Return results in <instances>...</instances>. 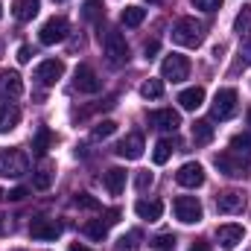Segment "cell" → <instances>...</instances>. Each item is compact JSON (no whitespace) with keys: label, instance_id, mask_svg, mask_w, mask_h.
Here are the masks:
<instances>
[{"label":"cell","instance_id":"6da1fadb","mask_svg":"<svg viewBox=\"0 0 251 251\" xmlns=\"http://www.w3.org/2000/svg\"><path fill=\"white\" fill-rule=\"evenodd\" d=\"M213 164H216V170H219L222 176H228V178H246V176H251V155L234 152V149L219 152V155L213 158Z\"/></svg>","mask_w":251,"mask_h":251},{"label":"cell","instance_id":"7a4b0ae2","mask_svg":"<svg viewBox=\"0 0 251 251\" xmlns=\"http://www.w3.org/2000/svg\"><path fill=\"white\" fill-rule=\"evenodd\" d=\"M173 41H176L178 47L196 50V47L204 41V24L196 21V18H178L176 26H173Z\"/></svg>","mask_w":251,"mask_h":251},{"label":"cell","instance_id":"3957f363","mask_svg":"<svg viewBox=\"0 0 251 251\" xmlns=\"http://www.w3.org/2000/svg\"><path fill=\"white\" fill-rule=\"evenodd\" d=\"M102 38V47H105V59L111 67H123L128 62V44H126L123 32H117V29H108L105 35H100Z\"/></svg>","mask_w":251,"mask_h":251},{"label":"cell","instance_id":"277c9868","mask_svg":"<svg viewBox=\"0 0 251 251\" xmlns=\"http://www.w3.org/2000/svg\"><path fill=\"white\" fill-rule=\"evenodd\" d=\"M29 170V161L21 149H0V176L3 178H21Z\"/></svg>","mask_w":251,"mask_h":251},{"label":"cell","instance_id":"5b68a950","mask_svg":"<svg viewBox=\"0 0 251 251\" xmlns=\"http://www.w3.org/2000/svg\"><path fill=\"white\" fill-rule=\"evenodd\" d=\"M237 91L234 88H219L216 91V97H213V102H210V114H213V120H231L234 114H237Z\"/></svg>","mask_w":251,"mask_h":251},{"label":"cell","instance_id":"8992f818","mask_svg":"<svg viewBox=\"0 0 251 251\" xmlns=\"http://www.w3.org/2000/svg\"><path fill=\"white\" fill-rule=\"evenodd\" d=\"M190 76V59L181 53H170L164 62H161V79L167 82H184Z\"/></svg>","mask_w":251,"mask_h":251},{"label":"cell","instance_id":"52a82bcc","mask_svg":"<svg viewBox=\"0 0 251 251\" xmlns=\"http://www.w3.org/2000/svg\"><path fill=\"white\" fill-rule=\"evenodd\" d=\"M173 210H176V219L184 222V225H196L201 222V201L196 196H178L173 201Z\"/></svg>","mask_w":251,"mask_h":251},{"label":"cell","instance_id":"ba28073f","mask_svg":"<svg viewBox=\"0 0 251 251\" xmlns=\"http://www.w3.org/2000/svg\"><path fill=\"white\" fill-rule=\"evenodd\" d=\"M62 76H64V62H62V59H47V62L38 64V67H35V73H32V79H35L41 88L56 85Z\"/></svg>","mask_w":251,"mask_h":251},{"label":"cell","instance_id":"9c48e42d","mask_svg":"<svg viewBox=\"0 0 251 251\" xmlns=\"http://www.w3.org/2000/svg\"><path fill=\"white\" fill-rule=\"evenodd\" d=\"M67 29H70V26H67V21H64L62 15H59V18H50V21H44V26L38 29V41L47 44V47H50V44H59V41L67 38Z\"/></svg>","mask_w":251,"mask_h":251},{"label":"cell","instance_id":"30bf717a","mask_svg":"<svg viewBox=\"0 0 251 251\" xmlns=\"http://www.w3.org/2000/svg\"><path fill=\"white\" fill-rule=\"evenodd\" d=\"M176 181L181 184V187H201L204 184V167L201 164H196V161H187V164H181V170L176 173Z\"/></svg>","mask_w":251,"mask_h":251},{"label":"cell","instance_id":"8fae6325","mask_svg":"<svg viewBox=\"0 0 251 251\" xmlns=\"http://www.w3.org/2000/svg\"><path fill=\"white\" fill-rule=\"evenodd\" d=\"M62 234V225L56 222V219H47V216H38V219H32L29 222V237L32 240H56Z\"/></svg>","mask_w":251,"mask_h":251},{"label":"cell","instance_id":"7c38bea8","mask_svg":"<svg viewBox=\"0 0 251 251\" xmlns=\"http://www.w3.org/2000/svg\"><path fill=\"white\" fill-rule=\"evenodd\" d=\"M216 210L219 213H243L246 210V196L240 190H225L216 196Z\"/></svg>","mask_w":251,"mask_h":251},{"label":"cell","instance_id":"4fadbf2b","mask_svg":"<svg viewBox=\"0 0 251 251\" xmlns=\"http://www.w3.org/2000/svg\"><path fill=\"white\" fill-rule=\"evenodd\" d=\"M243 240H246V228H243V225L228 222V225H219V228H216V243H219L222 249H237Z\"/></svg>","mask_w":251,"mask_h":251},{"label":"cell","instance_id":"5bb4252c","mask_svg":"<svg viewBox=\"0 0 251 251\" xmlns=\"http://www.w3.org/2000/svg\"><path fill=\"white\" fill-rule=\"evenodd\" d=\"M149 126L161 128V131H176L181 126V117L173 108H158V111H149Z\"/></svg>","mask_w":251,"mask_h":251},{"label":"cell","instance_id":"9a60e30c","mask_svg":"<svg viewBox=\"0 0 251 251\" xmlns=\"http://www.w3.org/2000/svg\"><path fill=\"white\" fill-rule=\"evenodd\" d=\"M73 85H76V91H82V94H97L102 82L97 79L94 67H88V64H79V67H76V76H73Z\"/></svg>","mask_w":251,"mask_h":251},{"label":"cell","instance_id":"2e32d148","mask_svg":"<svg viewBox=\"0 0 251 251\" xmlns=\"http://www.w3.org/2000/svg\"><path fill=\"white\" fill-rule=\"evenodd\" d=\"M24 94V79H21V73H15V70H3L0 73V97L6 100H15V97H21Z\"/></svg>","mask_w":251,"mask_h":251},{"label":"cell","instance_id":"e0dca14e","mask_svg":"<svg viewBox=\"0 0 251 251\" xmlns=\"http://www.w3.org/2000/svg\"><path fill=\"white\" fill-rule=\"evenodd\" d=\"M120 158H126V161H137L140 155H143V137L140 134H126L123 140L117 143V149H114Z\"/></svg>","mask_w":251,"mask_h":251},{"label":"cell","instance_id":"ac0fdd59","mask_svg":"<svg viewBox=\"0 0 251 251\" xmlns=\"http://www.w3.org/2000/svg\"><path fill=\"white\" fill-rule=\"evenodd\" d=\"M134 213H137L140 219H146V222H158L161 213H164V204H161L158 199H137V201H134Z\"/></svg>","mask_w":251,"mask_h":251},{"label":"cell","instance_id":"d6986e66","mask_svg":"<svg viewBox=\"0 0 251 251\" xmlns=\"http://www.w3.org/2000/svg\"><path fill=\"white\" fill-rule=\"evenodd\" d=\"M38 9H41V0H12V15H15L21 24L32 21V18L38 15Z\"/></svg>","mask_w":251,"mask_h":251},{"label":"cell","instance_id":"ffe728a7","mask_svg":"<svg viewBox=\"0 0 251 251\" xmlns=\"http://www.w3.org/2000/svg\"><path fill=\"white\" fill-rule=\"evenodd\" d=\"M178 102H181V108H184V111H199V108L204 105V88H201V85H196V88L181 91V94H178Z\"/></svg>","mask_w":251,"mask_h":251},{"label":"cell","instance_id":"44dd1931","mask_svg":"<svg viewBox=\"0 0 251 251\" xmlns=\"http://www.w3.org/2000/svg\"><path fill=\"white\" fill-rule=\"evenodd\" d=\"M102 181H105V187H108V193L111 196H120L126 190V170H120V167H111L105 176H102Z\"/></svg>","mask_w":251,"mask_h":251},{"label":"cell","instance_id":"7402d4cb","mask_svg":"<svg viewBox=\"0 0 251 251\" xmlns=\"http://www.w3.org/2000/svg\"><path fill=\"white\" fill-rule=\"evenodd\" d=\"M53 143H56V134H53L47 126H41V128H38V134H35V140H32V152H35L38 158H44V155H47V149H50Z\"/></svg>","mask_w":251,"mask_h":251},{"label":"cell","instance_id":"603a6c76","mask_svg":"<svg viewBox=\"0 0 251 251\" xmlns=\"http://www.w3.org/2000/svg\"><path fill=\"white\" fill-rule=\"evenodd\" d=\"M213 140V123L210 120H196L193 123V143L196 146H207Z\"/></svg>","mask_w":251,"mask_h":251},{"label":"cell","instance_id":"cb8c5ba5","mask_svg":"<svg viewBox=\"0 0 251 251\" xmlns=\"http://www.w3.org/2000/svg\"><path fill=\"white\" fill-rule=\"evenodd\" d=\"M18 123H21V111L15 105H0V134L12 131Z\"/></svg>","mask_w":251,"mask_h":251},{"label":"cell","instance_id":"d4e9b609","mask_svg":"<svg viewBox=\"0 0 251 251\" xmlns=\"http://www.w3.org/2000/svg\"><path fill=\"white\" fill-rule=\"evenodd\" d=\"M143 18H146V9H143V6H126L123 15H120L123 26H140Z\"/></svg>","mask_w":251,"mask_h":251},{"label":"cell","instance_id":"484cf974","mask_svg":"<svg viewBox=\"0 0 251 251\" xmlns=\"http://www.w3.org/2000/svg\"><path fill=\"white\" fill-rule=\"evenodd\" d=\"M102 15H105L102 0H85V6H82V18H85V21L100 24V21H102Z\"/></svg>","mask_w":251,"mask_h":251},{"label":"cell","instance_id":"4316f807","mask_svg":"<svg viewBox=\"0 0 251 251\" xmlns=\"http://www.w3.org/2000/svg\"><path fill=\"white\" fill-rule=\"evenodd\" d=\"M140 97L143 100H161L164 97V82L161 79H146L140 85Z\"/></svg>","mask_w":251,"mask_h":251},{"label":"cell","instance_id":"83f0119b","mask_svg":"<svg viewBox=\"0 0 251 251\" xmlns=\"http://www.w3.org/2000/svg\"><path fill=\"white\" fill-rule=\"evenodd\" d=\"M170 155H173V140H158L155 143V152H152V161L161 167V164L170 161Z\"/></svg>","mask_w":251,"mask_h":251},{"label":"cell","instance_id":"f1b7e54d","mask_svg":"<svg viewBox=\"0 0 251 251\" xmlns=\"http://www.w3.org/2000/svg\"><path fill=\"white\" fill-rule=\"evenodd\" d=\"M85 234H88L91 240H100V243H102V240L108 237V225H105L102 219H91V222L85 225Z\"/></svg>","mask_w":251,"mask_h":251},{"label":"cell","instance_id":"f546056e","mask_svg":"<svg viewBox=\"0 0 251 251\" xmlns=\"http://www.w3.org/2000/svg\"><path fill=\"white\" fill-rule=\"evenodd\" d=\"M234 32H237L240 38H243V35L249 38L251 35V9H243V12L237 15V21H234Z\"/></svg>","mask_w":251,"mask_h":251},{"label":"cell","instance_id":"4dcf8cb0","mask_svg":"<svg viewBox=\"0 0 251 251\" xmlns=\"http://www.w3.org/2000/svg\"><path fill=\"white\" fill-rule=\"evenodd\" d=\"M114 131H117V123H114V120H102V123L94 126L91 137H94V140H102V137H111Z\"/></svg>","mask_w":251,"mask_h":251},{"label":"cell","instance_id":"1f68e13d","mask_svg":"<svg viewBox=\"0 0 251 251\" xmlns=\"http://www.w3.org/2000/svg\"><path fill=\"white\" fill-rule=\"evenodd\" d=\"M231 149H234V152H243V155H251V134L249 131L234 134V137H231Z\"/></svg>","mask_w":251,"mask_h":251},{"label":"cell","instance_id":"d6a6232c","mask_svg":"<svg viewBox=\"0 0 251 251\" xmlns=\"http://www.w3.org/2000/svg\"><path fill=\"white\" fill-rule=\"evenodd\" d=\"M50 184H53V170L44 167V170H38V173L32 176V187L35 190H47Z\"/></svg>","mask_w":251,"mask_h":251},{"label":"cell","instance_id":"836d02e7","mask_svg":"<svg viewBox=\"0 0 251 251\" xmlns=\"http://www.w3.org/2000/svg\"><path fill=\"white\" fill-rule=\"evenodd\" d=\"M152 249L155 251H173L176 249V237L173 234H161V237L152 240Z\"/></svg>","mask_w":251,"mask_h":251},{"label":"cell","instance_id":"e575fe53","mask_svg":"<svg viewBox=\"0 0 251 251\" xmlns=\"http://www.w3.org/2000/svg\"><path fill=\"white\" fill-rule=\"evenodd\" d=\"M137 240H140V231H128V234H123L120 240H117V251H128L137 246Z\"/></svg>","mask_w":251,"mask_h":251},{"label":"cell","instance_id":"d590c367","mask_svg":"<svg viewBox=\"0 0 251 251\" xmlns=\"http://www.w3.org/2000/svg\"><path fill=\"white\" fill-rule=\"evenodd\" d=\"M73 204H76V207H88V210H100V201H97L94 196H88V193H79V196L73 199Z\"/></svg>","mask_w":251,"mask_h":251},{"label":"cell","instance_id":"8d00e7d4","mask_svg":"<svg viewBox=\"0 0 251 251\" xmlns=\"http://www.w3.org/2000/svg\"><path fill=\"white\" fill-rule=\"evenodd\" d=\"M152 181H155V176H152L149 170H140V173L134 176V187H137V190H146V187H152Z\"/></svg>","mask_w":251,"mask_h":251},{"label":"cell","instance_id":"74e56055","mask_svg":"<svg viewBox=\"0 0 251 251\" xmlns=\"http://www.w3.org/2000/svg\"><path fill=\"white\" fill-rule=\"evenodd\" d=\"M196 9H201V12H216L219 6H222V0H190Z\"/></svg>","mask_w":251,"mask_h":251},{"label":"cell","instance_id":"f35d334b","mask_svg":"<svg viewBox=\"0 0 251 251\" xmlns=\"http://www.w3.org/2000/svg\"><path fill=\"white\" fill-rule=\"evenodd\" d=\"M158 50H161L158 38H152V41H146V44H143V53H146V59H155V56H158Z\"/></svg>","mask_w":251,"mask_h":251},{"label":"cell","instance_id":"ab89813d","mask_svg":"<svg viewBox=\"0 0 251 251\" xmlns=\"http://www.w3.org/2000/svg\"><path fill=\"white\" fill-rule=\"evenodd\" d=\"M6 199H9V201H24V199H26V187L9 190V193H6Z\"/></svg>","mask_w":251,"mask_h":251},{"label":"cell","instance_id":"60d3db41","mask_svg":"<svg viewBox=\"0 0 251 251\" xmlns=\"http://www.w3.org/2000/svg\"><path fill=\"white\" fill-rule=\"evenodd\" d=\"M32 56H35V50H32V47H26V44L18 50V62H21V64H26L29 59H32Z\"/></svg>","mask_w":251,"mask_h":251},{"label":"cell","instance_id":"b9f144b4","mask_svg":"<svg viewBox=\"0 0 251 251\" xmlns=\"http://www.w3.org/2000/svg\"><path fill=\"white\" fill-rule=\"evenodd\" d=\"M117 222H120V210L114 207V210H108V213H105V225L111 228V225H117Z\"/></svg>","mask_w":251,"mask_h":251},{"label":"cell","instance_id":"7bdbcfd3","mask_svg":"<svg viewBox=\"0 0 251 251\" xmlns=\"http://www.w3.org/2000/svg\"><path fill=\"white\" fill-rule=\"evenodd\" d=\"M190 251H210V243H204V240H196V243L190 246Z\"/></svg>","mask_w":251,"mask_h":251},{"label":"cell","instance_id":"ee69618b","mask_svg":"<svg viewBox=\"0 0 251 251\" xmlns=\"http://www.w3.org/2000/svg\"><path fill=\"white\" fill-rule=\"evenodd\" d=\"M6 231H9V222H6V216L0 213V234H6Z\"/></svg>","mask_w":251,"mask_h":251},{"label":"cell","instance_id":"f6af8a7d","mask_svg":"<svg viewBox=\"0 0 251 251\" xmlns=\"http://www.w3.org/2000/svg\"><path fill=\"white\" fill-rule=\"evenodd\" d=\"M70 251H94V249H88V246H79V243H73V246H70Z\"/></svg>","mask_w":251,"mask_h":251},{"label":"cell","instance_id":"bcb514c9","mask_svg":"<svg viewBox=\"0 0 251 251\" xmlns=\"http://www.w3.org/2000/svg\"><path fill=\"white\" fill-rule=\"evenodd\" d=\"M246 59H251V35H249V44H246Z\"/></svg>","mask_w":251,"mask_h":251},{"label":"cell","instance_id":"7dc6e473","mask_svg":"<svg viewBox=\"0 0 251 251\" xmlns=\"http://www.w3.org/2000/svg\"><path fill=\"white\" fill-rule=\"evenodd\" d=\"M246 120H249V126H251V108H249V114H246Z\"/></svg>","mask_w":251,"mask_h":251},{"label":"cell","instance_id":"c3c4849f","mask_svg":"<svg viewBox=\"0 0 251 251\" xmlns=\"http://www.w3.org/2000/svg\"><path fill=\"white\" fill-rule=\"evenodd\" d=\"M146 3H158V0H146Z\"/></svg>","mask_w":251,"mask_h":251},{"label":"cell","instance_id":"681fc988","mask_svg":"<svg viewBox=\"0 0 251 251\" xmlns=\"http://www.w3.org/2000/svg\"><path fill=\"white\" fill-rule=\"evenodd\" d=\"M0 18H3V6H0Z\"/></svg>","mask_w":251,"mask_h":251},{"label":"cell","instance_id":"f907efd6","mask_svg":"<svg viewBox=\"0 0 251 251\" xmlns=\"http://www.w3.org/2000/svg\"><path fill=\"white\" fill-rule=\"evenodd\" d=\"M0 50H3V44H0Z\"/></svg>","mask_w":251,"mask_h":251},{"label":"cell","instance_id":"816d5d0a","mask_svg":"<svg viewBox=\"0 0 251 251\" xmlns=\"http://www.w3.org/2000/svg\"><path fill=\"white\" fill-rule=\"evenodd\" d=\"M59 3H62V0H59Z\"/></svg>","mask_w":251,"mask_h":251}]
</instances>
